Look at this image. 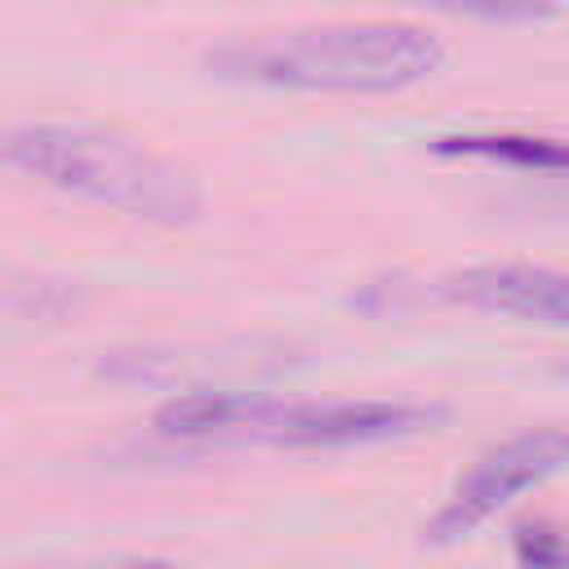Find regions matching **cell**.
Returning a JSON list of instances; mask_svg holds the SVG:
<instances>
[{"mask_svg": "<svg viewBox=\"0 0 569 569\" xmlns=\"http://www.w3.org/2000/svg\"><path fill=\"white\" fill-rule=\"evenodd\" d=\"M445 62V44L418 22H329L227 40L204 53V67L222 80L271 89H333V93H396Z\"/></svg>", "mask_w": 569, "mask_h": 569, "instance_id": "1", "label": "cell"}, {"mask_svg": "<svg viewBox=\"0 0 569 569\" xmlns=\"http://www.w3.org/2000/svg\"><path fill=\"white\" fill-rule=\"evenodd\" d=\"M440 405L413 400H280L267 391H187L156 409L169 440L276 445V449H351L431 431Z\"/></svg>", "mask_w": 569, "mask_h": 569, "instance_id": "3", "label": "cell"}, {"mask_svg": "<svg viewBox=\"0 0 569 569\" xmlns=\"http://www.w3.org/2000/svg\"><path fill=\"white\" fill-rule=\"evenodd\" d=\"M516 556H520V569H569L565 533L542 525V520L516 529Z\"/></svg>", "mask_w": 569, "mask_h": 569, "instance_id": "7", "label": "cell"}, {"mask_svg": "<svg viewBox=\"0 0 569 569\" xmlns=\"http://www.w3.org/2000/svg\"><path fill=\"white\" fill-rule=\"evenodd\" d=\"M120 569H182V565H173V560H129Z\"/></svg>", "mask_w": 569, "mask_h": 569, "instance_id": "8", "label": "cell"}, {"mask_svg": "<svg viewBox=\"0 0 569 569\" xmlns=\"http://www.w3.org/2000/svg\"><path fill=\"white\" fill-rule=\"evenodd\" d=\"M569 467V427H529L502 445H493L476 467L453 485L445 507L427 520V542H458L516 502L525 489L560 476Z\"/></svg>", "mask_w": 569, "mask_h": 569, "instance_id": "4", "label": "cell"}, {"mask_svg": "<svg viewBox=\"0 0 569 569\" xmlns=\"http://www.w3.org/2000/svg\"><path fill=\"white\" fill-rule=\"evenodd\" d=\"M431 151L516 164V169H569V142L538 133H445L431 142Z\"/></svg>", "mask_w": 569, "mask_h": 569, "instance_id": "6", "label": "cell"}, {"mask_svg": "<svg viewBox=\"0 0 569 569\" xmlns=\"http://www.w3.org/2000/svg\"><path fill=\"white\" fill-rule=\"evenodd\" d=\"M0 164L62 196L160 227L196 222L204 209V191L187 164L102 124H9L0 129Z\"/></svg>", "mask_w": 569, "mask_h": 569, "instance_id": "2", "label": "cell"}, {"mask_svg": "<svg viewBox=\"0 0 569 569\" xmlns=\"http://www.w3.org/2000/svg\"><path fill=\"white\" fill-rule=\"evenodd\" d=\"M445 293L467 307H480V311L569 329V271H556V267L485 262V267L453 271L445 280Z\"/></svg>", "mask_w": 569, "mask_h": 569, "instance_id": "5", "label": "cell"}]
</instances>
